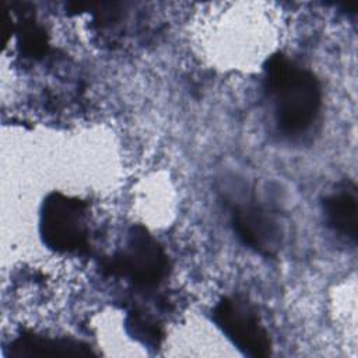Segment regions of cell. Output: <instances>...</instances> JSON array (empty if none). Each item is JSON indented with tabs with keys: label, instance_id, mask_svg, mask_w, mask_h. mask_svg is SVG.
<instances>
[{
	"label": "cell",
	"instance_id": "cell-2",
	"mask_svg": "<svg viewBox=\"0 0 358 358\" xmlns=\"http://www.w3.org/2000/svg\"><path fill=\"white\" fill-rule=\"evenodd\" d=\"M108 275L127 278L137 287H154L168 274L169 260L158 241L143 225H134L127 234L123 249L102 262Z\"/></svg>",
	"mask_w": 358,
	"mask_h": 358
},
{
	"label": "cell",
	"instance_id": "cell-6",
	"mask_svg": "<svg viewBox=\"0 0 358 358\" xmlns=\"http://www.w3.org/2000/svg\"><path fill=\"white\" fill-rule=\"evenodd\" d=\"M11 357H90L91 348L70 338H50L32 331H22L10 344Z\"/></svg>",
	"mask_w": 358,
	"mask_h": 358
},
{
	"label": "cell",
	"instance_id": "cell-1",
	"mask_svg": "<svg viewBox=\"0 0 358 358\" xmlns=\"http://www.w3.org/2000/svg\"><path fill=\"white\" fill-rule=\"evenodd\" d=\"M264 90L273 98L275 120L284 133L305 131L315 122L322 105L319 80L282 53L264 63Z\"/></svg>",
	"mask_w": 358,
	"mask_h": 358
},
{
	"label": "cell",
	"instance_id": "cell-3",
	"mask_svg": "<svg viewBox=\"0 0 358 358\" xmlns=\"http://www.w3.org/2000/svg\"><path fill=\"white\" fill-rule=\"evenodd\" d=\"M39 232L55 252H83L88 246L87 203L57 192L42 203Z\"/></svg>",
	"mask_w": 358,
	"mask_h": 358
},
{
	"label": "cell",
	"instance_id": "cell-9",
	"mask_svg": "<svg viewBox=\"0 0 358 358\" xmlns=\"http://www.w3.org/2000/svg\"><path fill=\"white\" fill-rule=\"evenodd\" d=\"M126 327L134 338H137L145 345L157 347L159 345L164 337L162 329L154 320H151L148 316H144L140 312H131L127 316Z\"/></svg>",
	"mask_w": 358,
	"mask_h": 358
},
{
	"label": "cell",
	"instance_id": "cell-7",
	"mask_svg": "<svg viewBox=\"0 0 358 358\" xmlns=\"http://www.w3.org/2000/svg\"><path fill=\"white\" fill-rule=\"evenodd\" d=\"M324 215L329 227L337 234L357 242L358 238V199L357 187L347 183L345 187L324 199Z\"/></svg>",
	"mask_w": 358,
	"mask_h": 358
},
{
	"label": "cell",
	"instance_id": "cell-4",
	"mask_svg": "<svg viewBox=\"0 0 358 358\" xmlns=\"http://www.w3.org/2000/svg\"><path fill=\"white\" fill-rule=\"evenodd\" d=\"M213 320L232 344L245 355L266 358L271 341L256 309L243 298L224 296L213 309Z\"/></svg>",
	"mask_w": 358,
	"mask_h": 358
},
{
	"label": "cell",
	"instance_id": "cell-5",
	"mask_svg": "<svg viewBox=\"0 0 358 358\" xmlns=\"http://www.w3.org/2000/svg\"><path fill=\"white\" fill-rule=\"evenodd\" d=\"M229 208L236 236L263 256L275 255L280 246V227L274 217L255 200L231 203Z\"/></svg>",
	"mask_w": 358,
	"mask_h": 358
},
{
	"label": "cell",
	"instance_id": "cell-8",
	"mask_svg": "<svg viewBox=\"0 0 358 358\" xmlns=\"http://www.w3.org/2000/svg\"><path fill=\"white\" fill-rule=\"evenodd\" d=\"M17 43L21 55L27 59L39 60L49 50L46 31L32 18H24L17 27Z\"/></svg>",
	"mask_w": 358,
	"mask_h": 358
}]
</instances>
